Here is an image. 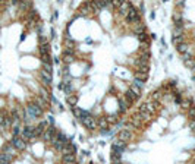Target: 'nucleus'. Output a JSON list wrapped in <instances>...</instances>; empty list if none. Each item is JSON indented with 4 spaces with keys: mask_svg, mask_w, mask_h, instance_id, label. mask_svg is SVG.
<instances>
[{
    "mask_svg": "<svg viewBox=\"0 0 195 164\" xmlns=\"http://www.w3.org/2000/svg\"><path fill=\"white\" fill-rule=\"evenodd\" d=\"M180 56H182V60H184V62H186V60H191V59H194V54H192V51H191V50H188L186 53L180 54Z\"/></svg>",
    "mask_w": 195,
    "mask_h": 164,
    "instance_id": "25",
    "label": "nucleus"
},
{
    "mask_svg": "<svg viewBox=\"0 0 195 164\" xmlns=\"http://www.w3.org/2000/svg\"><path fill=\"white\" fill-rule=\"evenodd\" d=\"M62 89L65 91V94H66V95H70L73 88H72V85H70V84H66V85H63V87H62Z\"/></svg>",
    "mask_w": 195,
    "mask_h": 164,
    "instance_id": "28",
    "label": "nucleus"
},
{
    "mask_svg": "<svg viewBox=\"0 0 195 164\" xmlns=\"http://www.w3.org/2000/svg\"><path fill=\"white\" fill-rule=\"evenodd\" d=\"M73 46H75V41H73V38H72L69 34H65V47L73 48Z\"/></svg>",
    "mask_w": 195,
    "mask_h": 164,
    "instance_id": "14",
    "label": "nucleus"
},
{
    "mask_svg": "<svg viewBox=\"0 0 195 164\" xmlns=\"http://www.w3.org/2000/svg\"><path fill=\"white\" fill-rule=\"evenodd\" d=\"M163 98V92H161V89L158 88L156 91H153L151 92V97H150V100H153V101H160Z\"/></svg>",
    "mask_w": 195,
    "mask_h": 164,
    "instance_id": "12",
    "label": "nucleus"
},
{
    "mask_svg": "<svg viewBox=\"0 0 195 164\" xmlns=\"http://www.w3.org/2000/svg\"><path fill=\"white\" fill-rule=\"evenodd\" d=\"M188 116L191 117V120H195V106H191L188 108Z\"/></svg>",
    "mask_w": 195,
    "mask_h": 164,
    "instance_id": "29",
    "label": "nucleus"
},
{
    "mask_svg": "<svg viewBox=\"0 0 195 164\" xmlns=\"http://www.w3.org/2000/svg\"><path fill=\"white\" fill-rule=\"evenodd\" d=\"M81 123L85 126L87 129H89V130H94L97 127V119H94V117L91 116V117H88V119H85V120H82Z\"/></svg>",
    "mask_w": 195,
    "mask_h": 164,
    "instance_id": "7",
    "label": "nucleus"
},
{
    "mask_svg": "<svg viewBox=\"0 0 195 164\" xmlns=\"http://www.w3.org/2000/svg\"><path fill=\"white\" fill-rule=\"evenodd\" d=\"M97 127H100V130H101L103 133H106V130H107V127H109V123H107V120H106V117L97 119Z\"/></svg>",
    "mask_w": 195,
    "mask_h": 164,
    "instance_id": "10",
    "label": "nucleus"
},
{
    "mask_svg": "<svg viewBox=\"0 0 195 164\" xmlns=\"http://www.w3.org/2000/svg\"><path fill=\"white\" fill-rule=\"evenodd\" d=\"M63 56H75V50H73V48L65 47V50H63Z\"/></svg>",
    "mask_w": 195,
    "mask_h": 164,
    "instance_id": "30",
    "label": "nucleus"
},
{
    "mask_svg": "<svg viewBox=\"0 0 195 164\" xmlns=\"http://www.w3.org/2000/svg\"><path fill=\"white\" fill-rule=\"evenodd\" d=\"M112 3H113V6H116V8H120V5H122L120 0H115V2H112Z\"/></svg>",
    "mask_w": 195,
    "mask_h": 164,
    "instance_id": "35",
    "label": "nucleus"
},
{
    "mask_svg": "<svg viewBox=\"0 0 195 164\" xmlns=\"http://www.w3.org/2000/svg\"><path fill=\"white\" fill-rule=\"evenodd\" d=\"M40 57H41V63H51L53 62L50 54H40Z\"/></svg>",
    "mask_w": 195,
    "mask_h": 164,
    "instance_id": "24",
    "label": "nucleus"
},
{
    "mask_svg": "<svg viewBox=\"0 0 195 164\" xmlns=\"http://www.w3.org/2000/svg\"><path fill=\"white\" fill-rule=\"evenodd\" d=\"M66 101H68V104L70 107H75L76 104H78V95H73V94H70V95H68Z\"/></svg>",
    "mask_w": 195,
    "mask_h": 164,
    "instance_id": "15",
    "label": "nucleus"
},
{
    "mask_svg": "<svg viewBox=\"0 0 195 164\" xmlns=\"http://www.w3.org/2000/svg\"><path fill=\"white\" fill-rule=\"evenodd\" d=\"M138 116H139V120H142V122H148V120H150V117H151V114H150L148 111H138Z\"/></svg>",
    "mask_w": 195,
    "mask_h": 164,
    "instance_id": "19",
    "label": "nucleus"
},
{
    "mask_svg": "<svg viewBox=\"0 0 195 164\" xmlns=\"http://www.w3.org/2000/svg\"><path fill=\"white\" fill-rule=\"evenodd\" d=\"M172 41H173V44H175V46H179V44L185 43V38H184V35H182V37H173Z\"/></svg>",
    "mask_w": 195,
    "mask_h": 164,
    "instance_id": "27",
    "label": "nucleus"
},
{
    "mask_svg": "<svg viewBox=\"0 0 195 164\" xmlns=\"http://www.w3.org/2000/svg\"><path fill=\"white\" fill-rule=\"evenodd\" d=\"M135 78L139 79V81H142V82H145L147 79H148V72H137Z\"/></svg>",
    "mask_w": 195,
    "mask_h": 164,
    "instance_id": "20",
    "label": "nucleus"
},
{
    "mask_svg": "<svg viewBox=\"0 0 195 164\" xmlns=\"http://www.w3.org/2000/svg\"><path fill=\"white\" fill-rule=\"evenodd\" d=\"M40 54H50V44L47 43V44H40Z\"/></svg>",
    "mask_w": 195,
    "mask_h": 164,
    "instance_id": "16",
    "label": "nucleus"
},
{
    "mask_svg": "<svg viewBox=\"0 0 195 164\" xmlns=\"http://www.w3.org/2000/svg\"><path fill=\"white\" fill-rule=\"evenodd\" d=\"M176 48H177V51H179L180 54H184V53H186V51L189 50V46H188L186 43H182V44H179V46H176Z\"/></svg>",
    "mask_w": 195,
    "mask_h": 164,
    "instance_id": "21",
    "label": "nucleus"
},
{
    "mask_svg": "<svg viewBox=\"0 0 195 164\" xmlns=\"http://www.w3.org/2000/svg\"><path fill=\"white\" fill-rule=\"evenodd\" d=\"M173 21H175V22H177V21H184V16H182L180 13H175V15H173Z\"/></svg>",
    "mask_w": 195,
    "mask_h": 164,
    "instance_id": "33",
    "label": "nucleus"
},
{
    "mask_svg": "<svg viewBox=\"0 0 195 164\" xmlns=\"http://www.w3.org/2000/svg\"><path fill=\"white\" fill-rule=\"evenodd\" d=\"M139 94H141V91H139L138 88H135V87H132V85H131V88L125 92V100L128 101V104H129V106H131V104H134L138 98H139Z\"/></svg>",
    "mask_w": 195,
    "mask_h": 164,
    "instance_id": "1",
    "label": "nucleus"
},
{
    "mask_svg": "<svg viewBox=\"0 0 195 164\" xmlns=\"http://www.w3.org/2000/svg\"><path fill=\"white\" fill-rule=\"evenodd\" d=\"M129 107L126 100H123V98H119V114H122L123 111H126V108Z\"/></svg>",
    "mask_w": 195,
    "mask_h": 164,
    "instance_id": "13",
    "label": "nucleus"
},
{
    "mask_svg": "<svg viewBox=\"0 0 195 164\" xmlns=\"http://www.w3.org/2000/svg\"><path fill=\"white\" fill-rule=\"evenodd\" d=\"M72 111H73V114L79 119V122H82V120H85V119H88V117H91L89 111H87V110H82V108L72 107Z\"/></svg>",
    "mask_w": 195,
    "mask_h": 164,
    "instance_id": "5",
    "label": "nucleus"
},
{
    "mask_svg": "<svg viewBox=\"0 0 195 164\" xmlns=\"http://www.w3.org/2000/svg\"><path fill=\"white\" fill-rule=\"evenodd\" d=\"M117 138H119V141H122V142H129L132 138H134V132H131V130H128V129H122V130H119V133H117Z\"/></svg>",
    "mask_w": 195,
    "mask_h": 164,
    "instance_id": "3",
    "label": "nucleus"
},
{
    "mask_svg": "<svg viewBox=\"0 0 195 164\" xmlns=\"http://www.w3.org/2000/svg\"><path fill=\"white\" fill-rule=\"evenodd\" d=\"M144 85H145V82H142V81H139V79H137V78H135V79H134V82H132V87L138 88L139 91H141V89L144 88Z\"/></svg>",
    "mask_w": 195,
    "mask_h": 164,
    "instance_id": "22",
    "label": "nucleus"
},
{
    "mask_svg": "<svg viewBox=\"0 0 195 164\" xmlns=\"http://www.w3.org/2000/svg\"><path fill=\"white\" fill-rule=\"evenodd\" d=\"M185 63V66L186 68H189V69H192L195 66V59H191V60H186V62H184Z\"/></svg>",
    "mask_w": 195,
    "mask_h": 164,
    "instance_id": "31",
    "label": "nucleus"
},
{
    "mask_svg": "<svg viewBox=\"0 0 195 164\" xmlns=\"http://www.w3.org/2000/svg\"><path fill=\"white\" fill-rule=\"evenodd\" d=\"M40 81H41V84H43V87L44 88H50L51 85V75H47L46 72H40Z\"/></svg>",
    "mask_w": 195,
    "mask_h": 164,
    "instance_id": "6",
    "label": "nucleus"
},
{
    "mask_svg": "<svg viewBox=\"0 0 195 164\" xmlns=\"http://www.w3.org/2000/svg\"><path fill=\"white\" fill-rule=\"evenodd\" d=\"M106 120H107V123H109V125H112V123L115 125V123L117 122V114H110V116L106 117Z\"/></svg>",
    "mask_w": 195,
    "mask_h": 164,
    "instance_id": "26",
    "label": "nucleus"
},
{
    "mask_svg": "<svg viewBox=\"0 0 195 164\" xmlns=\"http://www.w3.org/2000/svg\"><path fill=\"white\" fill-rule=\"evenodd\" d=\"M134 32H135L137 35H139V34H144V32H147V31H145V27H144V24H142V22H139V24H138L137 27L134 28Z\"/></svg>",
    "mask_w": 195,
    "mask_h": 164,
    "instance_id": "17",
    "label": "nucleus"
},
{
    "mask_svg": "<svg viewBox=\"0 0 195 164\" xmlns=\"http://www.w3.org/2000/svg\"><path fill=\"white\" fill-rule=\"evenodd\" d=\"M93 6H91V3H84L81 8H79V10H78V15L79 16H87L88 13H91L93 12Z\"/></svg>",
    "mask_w": 195,
    "mask_h": 164,
    "instance_id": "8",
    "label": "nucleus"
},
{
    "mask_svg": "<svg viewBox=\"0 0 195 164\" xmlns=\"http://www.w3.org/2000/svg\"><path fill=\"white\" fill-rule=\"evenodd\" d=\"M126 21L129 22V24H139L141 22V15L138 13V10L135 9V8H129V10H128V13H126Z\"/></svg>",
    "mask_w": 195,
    "mask_h": 164,
    "instance_id": "2",
    "label": "nucleus"
},
{
    "mask_svg": "<svg viewBox=\"0 0 195 164\" xmlns=\"http://www.w3.org/2000/svg\"><path fill=\"white\" fill-rule=\"evenodd\" d=\"M38 95L43 98V100H46L47 103H50V91H49V88H44L43 85L40 87L38 89Z\"/></svg>",
    "mask_w": 195,
    "mask_h": 164,
    "instance_id": "9",
    "label": "nucleus"
},
{
    "mask_svg": "<svg viewBox=\"0 0 195 164\" xmlns=\"http://www.w3.org/2000/svg\"><path fill=\"white\" fill-rule=\"evenodd\" d=\"M29 103L35 104V106L38 107V108H41L43 111H44V110H46V108L49 107V103H47L46 100H43V98H41L40 95H34L32 98H31V101H29Z\"/></svg>",
    "mask_w": 195,
    "mask_h": 164,
    "instance_id": "4",
    "label": "nucleus"
},
{
    "mask_svg": "<svg viewBox=\"0 0 195 164\" xmlns=\"http://www.w3.org/2000/svg\"><path fill=\"white\" fill-rule=\"evenodd\" d=\"M91 3V6H93V9H103V8H106V6H109V2H100V0H96V2H89Z\"/></svg>",
    "mask_w": 195,
    "mask_h": 164,
    "instance_id": "11",
    "label": "nucleus"
},
{
    "mask_svg": "<svg viewBox=\"0 0 195 164\" xmlns=\"http://www.w3.org/2000/svg\"><path fill=\"white\" fill-rule=\"evenodd\" d=\"M41 70H43V72H46L47 75H51V70H53L51 63H41Z\"/></svg>",
    "mask_w": 195,
    "mask_h": 164,
    "instance_id": "18",
    "label": "nucleus"
},
{
    "mask_svg": "<svg viewBox=\"0 0 195 164\" xmlns=\"http://www.w3.org/2000/svg\"><path fill=\"white\" fill-rule=\"evenodd\" d=\"M189 127H191V130L195 133V120H191V123H189Z\"/></svg>",
    "mask_w": 195,
    "mask_h": 164,
    "instance_id": "34",
    "label": "nucleus"
},
{
    "mask_svg": "<svg viewBox=\"0 0 195 164\" xmlns=\"http://www.w3.org/2000/svg\"><path fill=\"white\" fill-rule=\"evenodd\" d=\"M63 62L65 63H72L73 62V56H63Z\"/></svg>",
    "mask_w": 195,
    "mask_h": 164,
    "instance_id": "32",
    "label": "nucleus"
},
{
    "mask_svg": "<svg viewBox=\"0 0 195 164\" xmlns=\"http://www.w3.org/2000/svg\"><path fill=\"white\" fill-rule=\"evenodd\" d=\"M137 37H138V40L141 41V44H142V43H147V44L150 43V37H148V34H147V32H144V34H139V35H137Z\"/></svg>",
    "mask_w": 195,
    "mask_h": 164,
    "instance_id": "23",
    "label": "nucleus"
}]
</instances>
